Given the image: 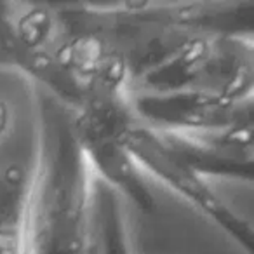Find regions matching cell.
Masks as SVG:
<instances>
[{"label": "cell", "mask_w": 254, "mask_h": 254, "mask_svg": "<svg viewBox=\"0 0 254 254\" xmlns=\"http://www.w3.org/2000/svg\"><path fill=\"white\" fill-rule=\"evenodd\" d=\"M35 164L28 171L19 254H96L92 173L73 134V113L33 87Z\"/></svg>", "instance_id": "cell-1"}, {"label": "cell", "mask_w": 254, "mask_h": 254, "mask_svg": "<svg viewBox=\"0 0 254 254\" xmlns=\"http://www.w3.org/2000/svg\"><path fill=\"white\" fill-rule=\"evenodd\" d=\"M71 113L75 139L91 173L119 198H127L141 212H152L155 198L148 180L126 143L127 131L136 122L131 91L91 92Z\"/></svg>", "instance_id": "cell-2"}, {"label": "cell", "mask_w": 254, "mask_h": 254, "mask_svg": "<svg viewBox=\"0 0 254 254\" xmlns=\"http://www.w3.org/2000/svg\"><path fill=\"white\" fill-rule=\"evenodd\" d=\"M136 82V92L198 91L232 101L254 99V40L191 37Z\"/></svg>", "instance_id": "cell-3"}, {"label": "cell", "mask_w": 254, "mask_h": 254, "mask_svg": "<svg viewBox=\"0 0 254 254\" xmlns=\"http://www.w3.org/2000/svg\"><path fill=\"white\" fill-rule=\"evenodd\" d=\"M126 143L129 153L145 176L150 174L159 180L164 187L174 191L216 228L221 230L246 254L254 253L253 223L226 204L205 178L176 159L155 129L136 120L127 131Z\"/></svg>", "instance_id": "cell-4"}, {"label": "cell", "mask_w": 254, "mask_h": 254, "mask_svg": "<svg viewBox=\"0 0 254 254\" xmlns=\"http://www.w3.org/2000/svg\"><path fill=\"white\" fill-rule=\"evenodd\" d=\"M253 99L232 101L198 91L131 92L138 122L157 131L207 136L253 122Z\"/></svg>", "instance_id": "cell-5"}, {"label": "cell", "mask_w": 254, "mask_h": 254, "mask_svg": "<svg viewBox=\"0 0 254 254\" xmlns=\"http://www.w3.org/2000/svg\"><path fill=\"white\" fill-rule=\"evenodd\" d=\"M92 219L96 254H132L122 202L101 181L92 185Z\"/></svg>", "instance_id": "cell-6"}, {"label": "cell", "mask_w": 254, "mask_h": 254, "mask_svg": "<svg viewBox=\"0 0 254 254\" xmlns=\"http://www.w3.org/2000/svg\"><path fill=\"white\" fill-rule=\"evenodd\" d=\"M28 169L7 164L0 169V254H19Z\"/></svg>", "instance_id": "cell-7"}, {"label": "cell", "mask_w": 254, "mask_h": 254, "mask_svg": "<svg viewBox=\"0 0 254 254\" xmlns=\"http://www.w3.org/2000/svg\"><path fill=\"white\" fill-rule=\"evenodd\" d=\"M9 127H11V110L4 99H0V138L5 136Z\"/></svg>", "instance_id": "cell-8"}]
</instances>
